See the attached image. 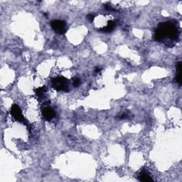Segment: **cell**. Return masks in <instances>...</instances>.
<instances>
[{"label":"cell","mask_w":182,"mask_h":182,"mask_svg":"<svg viewBox=\"0 0 182 182\" xmlns=\"http://www.w3.org/2000/svg\"><path fill=\"white\" fill-rule=\"evenodd\" d=\"M167 39L172 41L179 39V31L177 27L171 21L159 24L154 33V39L159 42H165Z\"/></svg>","instance_id":"obj_1"},{"label":"cell","mask_w":182,"mask_h":182,"mask_svg":"<svg viewBox=\"0 0 182 182\" xmlns=\"http://www.w3.org/2000/svg\"><path fill=\"white\" fill-rule=\"evenodd\" d=\"M51 86L57 91H67L69 90L68 81L64 77H56L51 80Z\"/></svg>","instance_id":"obj_2"},{"label":"cell","mask_w":182,"mask_h":182,"mask_svg":"<svg viewBox=\"0 0 182 182\" xmlns=\"http://www.w3.org/2000/svg\"><path fill=\"white\" fill-rule=\"evenodd\" d=\"M51 27L55 32L60 35L64 34L66 32V23L64 21L53 20L51 21Z\"/></svg>","instance_id":"obj_3"},{"label":"cell","mask_w":182,"mask_h":182,"mask_svg":"<svg viewBox=\"0 0 182 182\" xmlns=\"http://www.w3.org/2000/svg\"><path fill=\"white\" fill-rule=\"evenodd\" d=\"M11 114L17 121H19L24 124L27 122V120H26L25 118H24V116L22 115L20 108H19L17 105H13L12 107H11Z\"/></svg>","instance_id":"obj_4"},{"label":"cell","mask_w":182,"mask_h":182,"mask_svg":"<svg viewBox=\"0 0 182 182\" xmlns=\"http://www.w3.org/2000/svg\"><path fill=\"white\" fill-rule=\"evenodd\" d=\"M42 115L45 120H51L54 118L56 113H55V111L53 110V108H50V107H46L43 109Z\"/></svg>","instance_id":"obj_5"},{"label":"cell","mask_w":182,"mask_h":182,"mask_svg":"<svg viewBox=\"0 0 182 182\" xmlns=\"http://www.w3.org/2000/svg\"><path fill=\"white\" fill-rule=\"evenodd\" d=\"M138 179L140 181L144 182H150L153 181V179H152V177H150V175L145 171H142L140 173L139 177H138Z\"/></svg>","instance_id":"obj_6"},{"label":"cell","mask_w":182,"mask_h":182,"mask_svg":"<svg viewBox=\"0 0 182 182\" xmlns=\"http://www.w3.org/2000/svg\"><path fill=\"white\" fill-rule=\"evenodd\" d=\"M116 24L114 21H109L108 22V25L106 26L104 28H102L100 29V31H102V32H105V33H110L111 31H113V29L115 27Z\"/></svg>","instance_id":"obj_7"},{"label":"cell","mask_w":182,"mask_h":182,"mask_svg":"<svg viewBox=\"0 0 182 182\" xmlns=\"http://www.w3.org/2000/svg\"><path fill=\"white\" fill-rule=\"evenodd\" d=\"M176 81L179 86L181 85V62L179 61L177 64V74H176Z\"/></svg>","instance_id":"obj_8"},{"label":"cell","mask_w":182,"mask_h":182,"mask_svg":"<svg viewBox=\"0 0 182 182\" xmlns=\"http://www.w3.org/2000/svg\"><path fill=\"white\" fill-rule=\"evenodd\" d=\"M46 92V89L45 88V87H41V88H37L36 90V93L39 98H43Z\"/></svg>","instance_id":"obj_9"},{"label":"cell","mask_w":182,"mask_h":182,"mask_svg":"<svg viewBox=\"0 0 182 182\" xmlns=\"http://www.w3.org/2000/svg\"><path fill=\"white\" fill-rule=\"evenodd\" d=\"M73 85H74V86L75 88H78V87L80 85V79L77 78H74L73 79Z\"/></svg>","instance_id":"obj_10"},{"label":"cell","mask_w":182,"mask_h":182,"mask_svg":"<svg viewBox=\"0 0 182 182\" xmlns=\"http://www.w3.org/2000/svg\"><path fill=\"white\" fill-rule=\"evenodd\" d=\"M94 18L95 17L93 14H88V16H87V19H88L89 21H93L94 20Z\"/></svg>","instance_id":"obj_11"},{"label":"cell","mask_w":182,"mask_h":182,"mask_svg":"<svg viewBox=\"0 0 182 182\" xmlns=\"http://www.w3.org/2000/svg\"><path fill=\"white\" fill-rule=\"evenodd\" d=\"M105 9H107V10H110V9H111V7H110V5H106Z\"/></svg>","instance_id":"obj_12"},{"label":"cell","mask_w":182,"mask_h":182,"mask_svg":"<svg viewBox=\"0 0 182 182\" xmlns=\"http://www.w3.org/2000/svg\"><path fill=\"white\" fill-rule=\"evenodd\" d=\"M100 71V68H99L98 67H97V68H96V70H95V73H97V74H98V73H99Z\"/></svg>","instance_id":"obj_13"}]
</instances>
